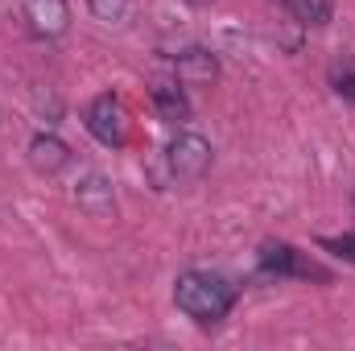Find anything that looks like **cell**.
I'll list each match as a JSON object with an SVG mask.
<instances>
[{
	"mask_svg": "<svg viewBox=\"0 0 355 351\" xmlns=\"http://www.w3.org/2000/svg\"><path fill=\"white\" fill-rule=\"evenodd\" d=\"M190 4H207V0H190Z\"/></svg>",
	"mask_w": 355,
	"mask_h": 351,
	"instance_id": "5bb4252c",
	"label": "cell"
},
{
	"mask_svg": "<svg viewBox=\"0 0 355 351\" xmlns=\"http://www.w3.org/2000/svg\"><path fill=\"white\" fill-rule=\"evenodd\" d=\"M75 203L87 211V215H95V219H107L112 211H116V198H112V182L103 174H87L79 186H75Z\"/></svg>",
	"mask_w": 355,
	"mask_h": 351,
	"instance_id": "52a82bcc",
	"label": "cell"
},
{
	"mask_svg": "<svg viewBox=\"0 0 355 351\" xmlns=\"http://www.w3.org/2000/svg\"><path fill=\"white\" fill-rule=\"evenodd\" d=\"M174 71H178V83H182V87H215V79H219V58H215L211 50H202V46H190V50L178 54Z\"/></svg>",
	"mask_w": 355,
	"mask_h": 351,
	"instance_id": "277c9868",
	"label": "cell"
},
{
	"mask_svg": "<svg viewBox=\"0 0 355 351\" xmlns=\"http://www.w3.org/2000/svg\"><path fill=\"white\" fill-rule=\"evenodd\" d=\"M29 166H33L37 174H62V170L71 166L67 141L54 137V132H37V137L29 141Z\"/></svg>",
	"mask_w": 355,
	"mask_h": 351,
	"instance_id": "8992f818",
	"label": "cell"
},
{
	"mask_svg": "<svg viewBox=\"0 0 355 351\" xmlns=\"http://www.w3.org/2000/svg\"><path fill=\"white\" fill-rule=\"evenodd\" d=\"M153 108L166 124H186L190 120V99L178 83H153Z\"/></svg>",
	"mask_w": 355,
	"mask_h": 351,
	"instance_id": "9c48e42d",
	"label": "cell"
},
{
	"mask_svg": "<svg viewBox=\"0 0 355 351\" xmlns=\"http://www.w3.org/2000/svg\"><path fill=\"white\" fill-rule=\"evenodd\" d=\"M174 302L186 318L211 327V323H223V318L232 314V306H236V285H232L227 277H219V273L186 268V273H178V281H174Z\"/></svg>",
	"mask_w": 355,
	"mask_h": 351,
	"instance_id": "6da1fadb",
	"label": "cell"
},
{
	"mask_svg": "<svg viewBox=\"0 0 355 351\" xmlns=\"http://www.w3.org/2000/svg\"><path fill=\"white\" fill-rule=\"evenodd\" d=\"M261 268L277 273V277H327L322 268H314V261H306L293 244H265L261 248Z\"/></svg>",
	"mask_w": 355,
	"mask_h": 351,
	"instance_id": "5b68a950",
	"label": "cell"
},
{
	"mask_svg": "<svg viewBox=\"0 0 355 351\" xmlns=\"http://www.w3.org/2000/svg\"><path fill=\"white\" fill-rule=\"evenodd\" d=\"M166 162H170V178L194 182L211 170V141L198 132H178L166 149Z\"/></svg>",
	"mask_w": 355,
	"mask_h": 351,
	"instance_id": "3957f363",
	"label": "cell"
},
{
	"mask_svg": "<svg viewBox=\"0 0 355 351\" xmlns=\"http://www.w3.org/2000/svg\"><path fill=\"white\" fill-rule=\"evenodd\" d=\"M285 8L297 25H314V29L335 17V0H285Z\"/></svg>",
	"mask_w": 355,
	"mask_h": 351,
	"instance_id": "30bf717a",
	"label": "cell"
},
{
	"mask_svg": "<svg viewBox=\"0 0 355 351\" xmlns=\"http://www.w3.org/2000/svg\"><path fill=\"white\" fill-rule=\"evenodd\" d=\"M331 87H335V95H343L347 103H355V58L352 54L331 62Z\"/></svg>",
	"mask_w": 355,
	"mask_h": 351,
	"instance_id": "8fae6325",
	"label": "cell"
},
{
	"mask_svg": "<svg viewBox=\"0 0 355 351\" xmlns=\"http://www.w3.org/2000/svg\"><path fill=\"white\" fill-rule=\"evenodd\" d=\"M29 21L42 37H62L71 29V8L67 0H29Z\"/></svg>",
	"mask_w": 355,
	"mask_h": 351,
	"instance_id": "ba28073f",
	"label": "cell"
},
{
	"mask_svg": "<svg viewBox=\"0 0 355 351\" xmlns=\"http://www.w3.org/2000/svg\"><path fill=\"white\" fill-rule=\"evenodd\" d=\"M87 8L103 25H124V17H128V0H87Z\"/></svg>",
	"mask_w": 355,
	"mask_h": 351,
	"instance_id": "7c38bea8",
	"label": "cell"
},
{
	"mask_svg": "<svg viewBox=\"0 0 355 351\" xmlns=\"http://www.w3.org/2000/svg\"><path fill=\"white\" fill-rule=\"evenodd\" d=\"M87 132L103 145V149H124L128 145V132H132V120H128V108L120 103V95L103 91L87 103Z\"/></svg>",
	"mask_w": 355,
	"mask_h": 351,
	"instance_id": "7a4b0ae2",
	"label": "cell"
},
{
	"mask_svg": "<svg viewBox=\"0 0 355 351\" xmlns=\"http://www.w3.org/2000/svg\"><path fill=\"white\" fill-rule=\"evenodd\" d=\"M322 248H331V252H339V257L355 261V236H343V240H322Z\"/></svg>",
	"mask_w": 355,
	"mask_h": 351,
	"instance_id": "4fadbf2b",
	"label": "cell"
}]
</instances>
